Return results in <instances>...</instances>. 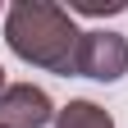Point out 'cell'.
I'll return each mask as SVG.
<instances>
[{"label":"cell","instance_id":"3957f363","mask_svg":"<svg viewBox=\"0 0 128 128\" xmlns=\"http://www.w3.org/2000/svg\"><path fill=\"white\" fill-rule=\"evenodd\" d=\"M50 114H55L50 96L32 82H9L0 92V128H41L50 124Z\"/></svg>","mask_w":128,"mask_h":128},{"label":"cell","instance_id":"5b68a950","mask_svg":"<svg viewBox=\"0 0 128 128\" xmlns=\"http://www.w3.org/2000/svg\"><path fill=\"white\" fill-rule=\"evenodd\" d=\"M64 9H69V14H124L128 5H124V0H69Z\"/></svg>","mask_w":128,"mask_h":128},{"label":"cell","instance_id":"6da1fadb","mask_svg":"<svg viewBox=\"0 0 128 128\" xmlns=\"http://www.w3.org/2000/svg\"><path fill=\"white\" fill-rule=\"evenodd\" d=\"M5 37L14 55L37 64L50 73H78V41L82 32L73 28L64 5H46V0H18L5 18Z\"/></svg>","mask_w":128,"mask_h":128},{"label":"cell","instance_id":"8992f818","mask_svg":"<svg viewBox=\"0 0 128 128\" xmlns=\"http://www.w3.org/2000/svg\"><path fill=\"white\" fill-rule=\"evenodd\" d=\"M0 92H5V69H0Z\"/></svg>","mask_w":128,"mask_h":128},{"label":"cell","instance_id":"7a4b0ae2","mask_svg":"<svg viewBox=\"0 0 128 128\" xmlns=\"http://www.w3.org/2000/svg\"><path fill=\"white\" fill-rule=\"evenodd\" d=\"M78 73L96 82H114L128 73V41L119 32H82L78 41Z\"/></svg>","mask_w":128,"mask_h":128},{"label":"cell","instance_id":"277c9868","mask_svg":"<svg viewBox=\"0 0 128 128\" xmlns=\"http://www.w3.org/2000/svg\"><path fill=\"white\" fill-rule=\"evenodd\" d=\"M55 128H114V119H110L101 105H92V101H69L60 110Z\"/></svg>","mask_w":128,"mask_h":128}]
</instances>
